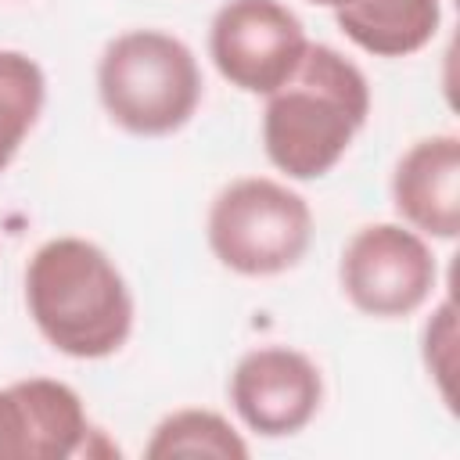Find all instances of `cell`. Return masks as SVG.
I'll list each match as a JSON object with an SVG mask.
<instances>
[{"label":"cell","instance_id":"1","mask_svg":"<svg viewBox=\"0 0 460 460\" xmlns=\"http://www.w3.org/2000/svg\"><path fill=\"white\" fill-rule=\"evenodd\" d=\"M367 115V75L334 47L309 43L298 68L266 93V158L291 180H320L341 162Z\"/></svg>","mask_w":460,"mask_h":460},{"label":"cell","instance_id":"11","mask_svg":"<svg viewBox=\"0 0 460 460\" xmlns=\"http://www.w3.org/2000/svg\"><path fill=\"white\" fill-rule=\"evenodd\" d=\"M144 456L169 460V456H216V460H241L248 456L244 438L212 410H176L169 413L144 446Z\"/></svg>","mask_w":460,"mask_h":460},{"label":"cell","instance_id":"10","mask_svg":"<svg viewBox=\"0 0 460 460\" xmlns=\"http://www.w3.org/2000/svg\"><path fill=\"white\" fill-rule=\"evenodd\" d=\"M47 97L43 68L22 50H0V172L14 162Z\"/></svg>","mask_w":460,"mask_h":460},{"label":"cell","instance_id":"7","mask_svg":"<svg viewBox=\"0 0 460 460\" xmlns=\"http://www.w3.org/2000/svg\"><path fill=\"white\" fill-rule=\"evenodd\" d=\"M320 399V370L309 356L284 345L244 352L230 374V402L244 428L262 438H284L302 431L316 417Z\"/></svg>","mask_w":460,"mask_h":460},{"label":"cell","instance_id":"6","mask_svg":"<svg viewBox=\"0 0 460 460\" xmlns=\"http://www.w3.org/2000/svg\"><path fill=\"white\" fill-rule=\"evenodd\" d=\"M309 40L280 0H226L208 29L219 75L244 93H273L302 61Z\"/></svg>","mask_w":460,"mask_h":460},{"label":"cell","instance_id":"5","mask_svg":"<svg viewBox=\"0 0 460 460\" xmlns=\"http://www.w3.org/2000/svg\"><path fill=\"white\" fill-rule=\"evenodd\" d=\"M341 291L349 302L381 320L417 313L438 277L435 255L417 230L399 223H374L352 234L341 252Z\"/></svg>","mask_w":460,"mask_h":460},{"label":"cell","instance_id":"8","mask_svg":"<svg viewBox=\"0 0 460 460\" xmlns=\"http://www.w3.org/2000/svg\"><path fill=\"white\" fill-rule=\"evenodd\" d=\"M83 399L50 377L0 388V460H65L86 446Z\"/></svg>","mask_w":460,"mask_h":460},{"label":"cell","instance_id":"13","mask_svg":"<svg viewBox=\"0 0 460 460\" xmlns=\"http://www.w3.org/2000/svg\"><path fill=\"white\" fill-rule=\"evenodd\" d=\"M313 4L331 7V11L338 14V11H352V7H363V4H374V0H313Z\"/></svg>","mask_w":460,"mask_h":460},{"label":"cell","instance_id":"3","mask_svg":"<svg viewBox=\"0 0 460 460\" xmlns=\"http://www.w3.org/2000/svg\"><path fill=\"white\" fill-rule=\"evenodd\" d=\"M97 93L108 119L126 133L169 137L190 122L201 101V72L183 40L158 29H133L104 47Z\"/></svg>","mask_w":460,"mask_h":460},{"label":"cell","instance_id":"9","mask_svg":"<svg viewBox=\"0 0 460 460\" xmlns=\"http://www.w3.org/2000/svg\"><path fill=\"white\" fill-rule=\"evenodd\" d=\"M392 201L417 234L453 241L460 230V140L453 133L417 140L392 172Z\"/></svg>","mask_w":460,"mask_h":460},{"label":"cell","instance_id":"12","mask_svg":"<svg viewBox=\"0 0 460 460\" xmlns=\"http://www.w3.org/2000/svg\"><path fill=\"white\" fill-rule=\"evenodd\" d=\"M453 345H456V320H453V302H442L438 313L428 320L424 327V363L428 370L435 374L438 388H442V399L449 402L453 399Z\"/></svg>","mask_w":460,"mask_h":460},{"label":"cell","instance_id":"4","mask_svg":"<svg viewBox=\"0 0 460 460\" xmlns=\"http://www.w3.org/2000/svg\"><path fill=\"white\" fill-rule=\"evenodd\" d=\"M208 248L241 277H277L302 262L313 241V212L302 194L266 176L223 187L208 208Z\"/></svg>","mask_w":460,"mask_h":460},{"label":"cell","instance_id":"2","mask_svg":"<svg viewBox=\"0 0 460 460\" xmlns=\"http://www.w3.org/2000/svg\"><path fill=\"white\" fill-rule=\"evenodd\" d=\"M25 305L40 334L72 359H104L133 331V295L115 262L83 237H54L25 266Z\"/></svg>","mask_w":460,"mask_h":460}]
</instances>
